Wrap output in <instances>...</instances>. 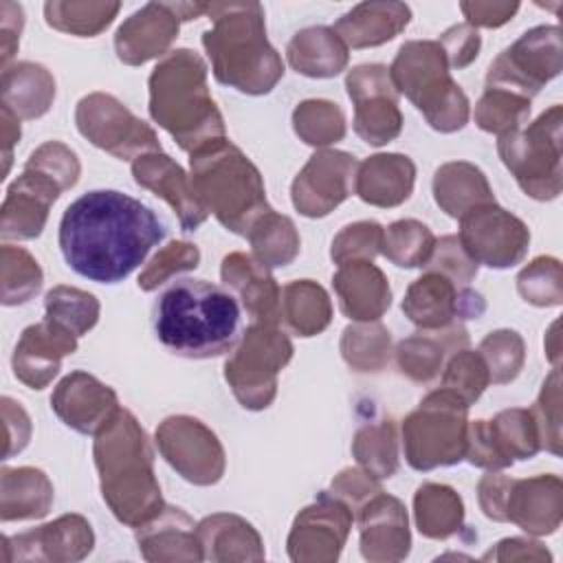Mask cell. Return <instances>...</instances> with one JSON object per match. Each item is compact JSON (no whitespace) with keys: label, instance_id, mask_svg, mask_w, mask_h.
<instances>
[{"label":"cell","instance_id":"6da1fadb","mask_svg":"<svg viewBox=\"0 0 563 563\" xmlns=\"http://www.w3.org/2000/svg\"><path fill=\"white\" fill-rule=\"evenodd\" d=\"M163 220L117 189H92L70 202L59 222L66 264L97 284L123 282L163 242Z\"/></svg>","mask_w":563,"mask_h":563},{"label":"cell","instance_id":"7a4b0ae2","mask_svg":"<svg viewBox=\"0 0 563 563\" xmlns=\"http://www.w3.org/2000/svg\"><path fill=\"white\" fill-rule=\"evenodd\" d=\"M156 339L185 358H211L240 341L242 310L238 297L207 279H176L154 303Z\"/></svg>","mask_w":563,"mask_h":563},{"label":"cell","instance_id":"3957f363","mask_svg":"<svg viewBox=\"0 0 563 563\" xmlns=\"http://www.w3.org/2000/svg\"><path fill=\"white\" fill-rule=\"evenodd\" d=\"M152 457L145 431L130 411L119 407L97 433L95 462L101 475L103 499L114 517L132 528L152 521L165 508L154 479Z\"/></svg>","mask_w":563,"mask_h":563},{"label":"cell","instance_id":"277c9868","mask_svg":"<svg viewBox=\"0 0 563 563\" xmlns=\"http://www.w3.org/2000/svg\"><path fill=\"white\" fill-rule=\"evenodd\" d=\"M213 29L202 44L220 84L246 95L268 92L284 75V62L266 40L264 11L257 2L207 4Z\"/></svg>","mask_w":563,"mask_h":563},{"label":"cell","instance_id":"5b68a950","mask_svg":"<svg viewBox=\"0 0 563 563\" xmlns=\"http://www.w3.org/2000/svg\"><path fill=\"white\" fill-rule=\"evenodd\" d=\"M150 114L191 154L224 139L222 117L207 90V66L189 48L172 51L150 75Z\"/></svg>","mask_w":563,"mask_h":563},{"label":"cell","instance_id":"8992f818","mask_svg":"<svg viewBox=\"0 0 563 563\" xmlns=\"http://www.w3.org/2000/svg\"><path fill=\"white\" fill-rule=\"evenodd\" d=\"M189 165L196 198L229 231L246 235L255 220L271 209L257 167L227 139L196 150Z\"/></svg>","mask_w":563,"mask_h":563},{"label":"cell","instance_id":"52a82bcc","mask_svg":"<svg viewBox=\"0 0 563 563\" xmlns=\"http://www.w3.org/2000/svg\"><path fill=\"white\" fill-rule=\"evenodd\" d=\"M396 92L407 95L440 132H455L468 121V101L449 75V62L440 42H407L391 68Z\"/></svg>","mask_w":563,"mask_h":563},{"label":"cell","instance_id":"ba28073f","mask_svg":"<svg viewBox=\"0 0 563 563\" xmlns=\"http://www.w3.org/2000/svg\"><path fill=\"white\" fill-rule=\"evenodd\" d=\"M468 405L453 391H431L402 422L405 457L416 471L455 464L466 453Z\"/></svg>","mask_w":563,"mask_h":563},{"label":"cell","instance_id":"9c48e42d","mask_svg":"<svg viewBox=\"0 0 563 563\" xmlns=\"http://www.w3.org/2000/svg\"><path fill=\"white\" fill-rule=\"evenodd\" d=\"M561 123L563 108L556 103L532 125L506 132L497 143L504 165L537 200H552L561 194Z\"/></svg>","mask_w":563,"mask_h":563},{"label":"cell","instance_id":"30bf717a","mask_svg":"<svg viewBox=\"0 0 563 563\" xmlns=\"http://www.w3.org/2000/svg\"><path fill=\"white\" fill-rule=\"evenodd\" d=\"M292 343L271 323H251L235 354L227 358L224 378L246 409H264L277 391V372L290 361Z\"/></svg>","mask_w":563,"mask_h":563},{"label":"cell","instance_id":"8fae6325","mask_svg":"<svg viewBox=\"0 0 563 563\" xmlns=\"http://www.w3.org/2000/svg\"><path fill=\"white\" fill-rule=\"evenodd\" d=\"M561 73L559 26H537L526 31L512 46L490 64L486 88L515 92L532 99L545 81Z\"/></svg>","mask_w":563,"mask_h":563},{"label":"cell","instance_id":"7c38bea8","mask_svg":"<svg viewBox=\"0 0 563 563\" xmlns=\"http://www.w3.org/2000/svg\"><path fill=\"white\" fill-rule=\"evenodd\" d=\"M77 128L97 147L117 158H134V154L161 152L154 130L136 119L121 101L110 95L92 92L77 106Z\"/></svg>","mask_w":563,"mask_h":563},{"label":"cell","instance_id":"4fadbf2b","mask_svg":"<svg viewBox=\"0 0 563 563\" xmlns=\"http://www.w3.org/2000/svg\"><path fill=\"white\" fill-rule=\"evenodd\" d=\"M460 242L464 251L477 264L490 268H508L523 260L530 231L528 227L506 209L495 202L477 205L468 209L462 218Z\"/></svg>","mask_w":563,"mask_h":563},{"label":"cell","instance_id":"5bb4252c","mask_svg":"<svg viewBox=\"0 0 563 563\" xmlns=\"http://www.w3.org/2000/svg\"><path fill=\"white\" fill-rule=\"evenodd\" d=\"M541 449L534 418L528 409H506L493 420H475L466 429V453L471 464L499 471L515 460H530Z\"/></svg>","mask_w":563,"mask_h":563},{"label":"cell","instance_id":"9a60e30c","mask_svg":"<svg viewBox=\"0 0 563 563\" xmlns=\"http://www.w3.org/2000/svg\"><path fill=\"white\" fill-rule=\"evenodd\" d=\"M347 95L354 101V132L369 145H383L398 136L402 114L389 68L363 64L347 75Z\"/></svg>","mask_w":563,"mask_h":563},{"label":"cell","instance_id":"2e32d148","mask_svg":"<svg viewBox=\"0 0 563 563\" xmlns=\"http://www.w3.org/2000/svg\"><path fill=\"white\" fill-rule=\"evenodd\" d=\"M163 457L191 484H216L224 473V451L218 438L196 418L174 416L156 429Z\"/></svg>","mask_w":563,"mask_h":563},{"label":"cell","instance_id":"e0dca14e","mask_svg":"<svg viewBox=\"0 0 563 563\" xmlns=\"http://www.w3.org/2000/svg\"><path fill=\"white\" fill-rule=\"evenodd\" d=\"M207 11L200 2H150L128 18L114 37L117 55L130 66H139L163 55L178 35L183 20H191Z\"/></svg>","mask_w":563,"mask_h":563},{"label":"cell","instance_id":"ac0fdd59","mask_svg":"<svg viewBox=\"0 0 563 563\" xmlns=\"http://www.w3.org/2000/svg\"><path fill=\"white\" fill-rule=\"evenodd\" d=\"M352 510L332 493L303 508L288 537L292 561H336L352 526Z\"/></svg>","mask_w":563,"mask_h":563},{"label":"cell","instance_id":"d6986e66","mask_svg":"<svg viewBox=\"0 0 563 563\" xmlns=\"http://www.w3.org/2000/svg\"><path fill=\"white\" fill-rule=\"evenodd\" d=\"M354 156L321 150L310 156L292 183V202L308 218H321L341 205L354 187Z\"/></svg>","mask_w":563,"mask_h":563},{"label":"cell","instance_id":"ffe728a7","mask_svg":"<svg viewBox=\"0 0 563 563\" xmlns=\"http://www.w3.org/2000/svg\"><path fill=\"white\" fill-rule=\"evenodd\" d=\"M77 350V334L66 325L44 317L42 323L29 325L13 354L15 376L33 389H42L59 372L66 354Z\"/></svg>","mask_w":563,"mask_h":563},{"label":"cell","instance_id":"44dd1931","mask_svg":"<svg viewBox=\"0 0 563 563\" xmlns=\"http://www.w3.org/2000/svg\"><path fill=\"white\" fill-rule=\"evenodd\" d=\"M561 512V479L556 475H539L532 479L508 477L504 521H512L530 534H550L559 528Z\"/></svg>","mask_w":563,"mask_h":563},{"label":"cell","instance_id":"7402d4cb","mask_svg":"<svg viewBox=\"0 0 563 563\" xmlns=\"http://www.w3.org/2000/svg\"><path fill=\"white\" fill-rule=\"evenodd\" d=\"M55 413L79 433H99L117 413V394L86 372L66 376L53 398Z\"/></svg>","mask_w":563,"mask_h":563},{"label":"cell","instance_id":"603a6c76","mask_svg":"<svg viewBox=\"0 0 563 563\" xmlns=\"http://www.w3.org/2000/svg\"><path fill=\"white\" fill-rule=\"evenodd\" d=\"M361 528V552L369 561H400L409 552V528L405 506L389 495H372L356 512Z\"/></svg>","mask_w":563,"mask_h":563},{"label":"cell","instance_id":"cb8c5ba5","mask_svg":"<svg viewBox=\"0 0 563 563\" xmlns=\"http://www.w3.org/2000/svg\"><path fill=\"white\" fill-rule=\"evenodd\" d=\"M59 194L62 187L53 178L24 167L22 176L9 187L2 202V238H37L44 229L48 207Z\"/></svg>","mask_w":563,"mask_h":563},{"label":"cell","instance_id":"d4e9b609","mask_svg":"<svg viewBox=\"0 0 563 563\" xmlns=\"http://www.w3.org/2000/svg\"><path fill=\"white\" fill-rule=\"evenodd\" d=\"M132 174L141 187L152 189L174 207L185 231H194L207 220L209 211L196 198L191 180H187V174L167 154L147 152L136 156Z\"/></svg>","mask_w":563,"mask_h":563},{"label":"cell","instance_id":"484cf974","mask_svg":"<svg viewBox=\"0 0 563 563\" xmlns=\"http://www.w3.org/2000/svg\"><path fill=\"white\" fill-rule=\"evenodd\" d=\"M222 282L238 299H242L253 323L277 325L282 321V290L268 273V266L260 260L244 253L227 255L222 260Z\"/></svg>","mask_w":563,"mask_h":563},{"label":"cell","instance_id":"4316f807","mask_svg":"<svg viewBox=\"0 0 563 563\" xmlns=\"http://www.w3.org/2000/svg\"><path fill=\"white\" fill-rule=\"evenodd\" d=\"M339 303L345 317L354 321H376L389 308V284L380 268L369 260H354L341 264L332 277Z\"/></svg>","mask_w":563,"mask_h":563},{"label":"cell","instance_id":"83f0119b","mask_svg":"<svg viewBox=\"0 0 563 563\" xmlns=\"http://www.w3.org/2000/svg\"><path fill=\"white\" fill-rule=\"evenodd\" d=\"M136 530L139 548L147 561H202L196 526L180 508L165 506L152 521Z\"/></svg>","mask_w":563,"mask_h":563},{"label":"cell","instance_id":"f1b7e54d","mask_svg":"<svg viewBox=\"0 0 563 563\" xmlns=\"http://www.w3.org/2000/svg\"><path fill=\"white\" fill-rule=\"evenodd\" d=\"M416 167L402 154H376L358 165L354 191L361 200L376 207H396L405 202L413 189Z\"/></svg>","mask_w":563,"mask_h":563},{"label":"cell","instance_id":"f546056e","mask_svg":"<svg viewBox=\"0 0 563 563\" xmlns=\"http://www.w3.org/2000/svg\"><path fill=\"white\" fill-rule=\"evenodd\" d=\"M411 11L400 2H365L347 11L336 24L334 33L352 48L378 46L396 37L409 22Z\"/></svg>","mask_w":563,"mask_h":563},{"label":"cell","instance_id":"4dcf8cb0","mask_svg":"<svg viewBox=\"0 0 563 563\" xmlns=\"http://www.w3.org/2000/svg\"><path fill=\"white\" fill-rule=\"evenodd\" d=\"M460 295L449 277L429 271L409 286L402 312L424 330H440L451 325L453 317H460Z\"/></svg>","mask_w":563,"mask_h":563},{"label":"cell","instance_id":"1f68e13d","mask_svg":"<svg viewBox=\"0 0 563 563\" xmlns=\"http://www.w3.org/2000/svg\"><path fill=\"white\" fill-rule=\"evenodd\" d=\"M468 343L466 330L460 325H446L438 332L427 330L424 334L409 336L400 341L396 354H398V367L402 374H407L416 383H429L433 380L444 363V356L449 350H464Z\"/></svg>","mask_w":563,"mask_h":563},{"label":"cell","instance_id":"d6a6232c","mask_svg":"<svg viewBox=\"0 0 563 563\" xmlns=\"http://www.w3.org/2000/svg\"><path fill=\"white\" fill-rule=\"evenodd\" d=\"M202 559H264L262 539L251 523L235 515H213L196 526Z\"/></svg>","mask_w":563,"mask_h":563},{"label":"cell","instance_id":"836d02e7","mask_svg":"<svg viewBox=\"0 0 563 563\" xmlns=\"http://www.w3.org/2000/svg\"><path fill=\"white\" fill-rule=\"evenodd\" d=\"M290 66L308 77L339 75L347 64V46L328 26L299 31L288 44Z\"/></svg>","mask_w":563,"mask_h":563},{"label":"cell","instance_id":"e575fe53","mask_svg":"<svg viewBox=\"0 0 563 563\" xmlns=\"http://www.w3.org/2000/svg\"><path fill=\"white\" fill-rule=\"evenodd\" d=\"M435 202L453 218H462L468 209L495 202L484 174L471 163H446L433 178Z\"/></svg>","mask_w":563,"mask_h":563},{"label":"cell","instance_id":"d590c367","mask_svg":"<svg viewBox=\"0 0 563 563\" xmlns=\"http://www.w3.org/2000/svg\"><path fill=\"white\" fill-rule=\"evenodd\" d=\"M55 97V81L37 64H18L2 73V106L13 108L15 117L35 119L48 110Z\"/></svg>","mask_w":563,"mask_h":563},{"label":"cell","instance_id":"8d00e7d4","mask_svg":"<svg viewBox=\"0 0 563 563\" xmlns=\"http://www.w3.org/2000/svg\"><path fill=\"white\" fill-rule=\"evenodd\" d=\"M15 545H46L44 559L53 561H77L84 559L95 543L90 523L79 515H66L57 521L42 526L37 530L13 537Z\"/></svg>","mask_w":563,"mask_h":563},{"label":"cell","instance_id":"74e56055","mask_svg":"<svg viewBox=\"0 0 563 563\" xmlns=\"http://www.w3.org/2000/svg\"><path fill=\"white\" fill-rule=\"evenodd\" d=\"M282 319L299 334V336H312L319 334L332 317V306L325 295V290L310 282H290L282 288Z\"/></svg>","mask_w":563,"mask_h":563},{"label":"cell","instance_id":"f35d334b","mask_svg":"<svg viewBox=\"0 0 563 563\" xmlns=\"http://www.w3.org/2000/svg\"><path fill=\"white\" fill-rule=\"evenodd\" d=\"M413 508L418 530L429 539H446L462 526V499L449 486L422 484L416 490Z\"/></svg>","mask_w":563,"mask_h":563},{"label":"cell","instance_id":"ab89813d","mask_svg":"<svg viewBox=\"0 0 563 563\" xmlns=\"http://www.w3.org/2000/svg\"><path fill=\"white\" fill-rule=\"evenodd\" d=\"M255 260L264 266H286L299 253V235L290 218L268 209L246 233Z\"/></svg>","mask_w":563,"mask_h":563},{"label":"cell","instance_id":"60d3db41","mask_svg":"<svg viewBox=\"0 0 563 563\" xmlns=\"http://www.w3.org/2000/svg\"><path fill=\"white\" fill-rule=\"evenodd\" d=\"M2 482L13 484L20 490L15 499H2V521L33 519L48 512L53 501V488L46 475L37 468H4Z\"/></svg>","mask_w":563,"mask_h":563},{"label":"cell","instance_id":"b9f144b4","mask_svg":"<svg viewBox=\"0 0 563 563\" xmlns=\"http://www.w3.org/2000/svg\"><path fill=\"white\" fill-rule=\"evenodd\" d=\"M354 455L374 479L391 477L398 468V451H396V431L394 422L380 420L376 424L363 427L354 438Z\"/></svg>","mask_w":563,"mask_h":563},{"label":"cell","instance_id":"7bdbcfd3","mask_svg":"<svg viewBox=\"0 0 563 563\" xmlns=\"http://www.w3.org/2000/svg\"><path fill=\"white\" fill-rule=\"evenodd\" d=\"M433 246L435 240L429 227L418 220H398L383 231V253L396 266H424L433 253Z\"/></svg>","mask_w":563,"mask_h":563},{"label":"cell","instance_id":"ee69618b","mask_svg":"<svg viewBox=\"0 0 563 563\" xmlns=\"http://www.w3.org/2000/svg\"><path fill=\"white\" fill-rule=\"evenodd\" d=\"M121 9L119 2H46V22L59 31H70L77 35H97L106 29L114 13Z\"/></svg>","mask_w":563,"mask_h":563},{"label":"cell","instance_id":"f6af8a7d","mask_svg":"<svg viewBox=\"0 0 563 563\" xmlns=\"http://www.w3.org/2000/svg\"><path fill=\"white\" fill-rule=\"evenodd\" d=\"M295 132L308 145H330L343 139L345 119L336 103L312 99L297 106L292 114Z\"/></svg>","mask_w":563,"mask_h":563},{"label":"cell","instance_id":"bcb514c9","mask_svg":"<svg viewBox=\"0 0 563 563\" xmlns=\"http://www.w3.org/2000/svg\"><path fill=\"white\" fill-rule=\"evenodd\" d=\"M530 114V99H523L515 92L499 90V88H486L484 97L475 106V123L484 132L506 134L512 130H519V125Z\"/></svg>","mask_w":563,"mask_h":563},{"label":"cell","instance_id":"7dc6e473","mask_svg":"<svg viewBox=\"0 0 563 563\" xmlns=\"http://www.w3.org/2000/svg\"><path fill=\"white\" fill-rule=\"evenodd\" d=\"M46 317L66 325L77 336L86 334L99 319V303L90 292L57 286L46 295Z\"/></svg>","mask_w":563,"mask_h":563},{"label":"cell","instance_id":"c3c4849f","mask_svg":"<svg viewBox=\"0 0 563 563\" xmlns=\"http://www.w3.org/2000/svg\"><path fill=\"white\" fill-rule=\"evenodd\" d=\"M343 358L356 372H378L389 356V332L380 325H350L341 341Z\"/></svg>","mask_w":563,"mask_h":563},{"label":"cell","instance_id":"681fc988","mask_svg":"<svg viewBox=\"0 0 563 563\" xmlns=\"http://www.w3.org/2000/svg\"><path fill=\"white\" fill-rule=\"evenodd\" d=\"M479 356L493 383L512 380L523 363V341L515 330H495L479 343Z\"/></svg>","mask_w":563,"mask_h":563},{"label":"cell","instance_id":"f907efd6","mask_svg":"<svg viewBox=\"0 0 563 563\" xmlns=\"http://www.w3.org/2000/svg\"><path fill=\"white\" fill-rule=\"evenodd\" d=\"M488 383L490 376L484 358L466 347L455 352L442 376V387L460 396L466 405L475 402Z\"/></svg>","mask_w":563,"mask_h":563},{"label":"cell","instance_id":"816d5d0a","mask_svg":"<svg viewBox=\"0 0 563 563\" xmlns=\"http://www.w3.org/2000/svg\"><path fill=\"white\" fill-rule=\"evenodd\" d=\"M517 288L528 303L534 306H559L563 297L561 288V264L554 257H537L528 264L519 277Z\"/></svg>","mask_w":563,"mask_h":563},{"label":"cell","instance_id":"f5cc1de1","mask_svg":"<svg viewBox=\"0 0 563 563\" xmlns=\"http://www.w3.org/2000/svg\"><path fill=\"white\" fill-rule=\"evenodd\" d=\"M383 251V227L376 222L347 224L332 242V260L341 266L354 260H369Z\"/></svg>","mask_w":563,"mask_h":563},{"label":"cell","instance_id":"db71d44e","mask_svg":"<svg viewBox=\"0 0 563 563\" xmlns=\"http://www.w3.org/2000/svg\"><path fill=\"white\" fill-rule=\"evenodd\" d=\"M198 262H200V253H198V249L194 244H189V242H172L141 273L139 288L154 290L161 284H165V279H169L172 275H176L180 271L196 268Z\"/></svg>","mask_w":563,"mask_h":563},{"label":"cell","instance_id":"11a10c76","mask_svg":"<svg viewBox=\"0 0 563 563\" xmlns=\"http://www.w3.org/2000/svg\"><path fill=\"white\" fill-rule=\"evenodd\" d=\"M559 369L554 367L548 380L543 383L541 396L537 405L530 409L537 431H539V444L541 449L552 451L554 455L561 453V413H559Z\"/></svg>","mask_w":563,"mask_h":563},{"label":"cell","instance_id":"9f6ffc18","mask_svg":"<svg viewBox=\"0 0 563 563\" xmlns=\"http://www.w3.org/2000/svg\"><path fill=\"white\" fill-rule=\"evenodd\" d=\"M24 167L46 174L62 187V191L73 187L79 176V163H77L75 152H70L66 145H62L57 141H48L42 147H37L29 156Z\"/></svg>","mask_w":563,"mask_h":563},{"label":"cell","instance_id":"6f0895ef","mask_svg":"<svg viewBox=\"0 0 563 563\" xmlns=\"http://www.w3.org/2000/svg\"><path fill=\"white\" fill-rule=\"evenodd\" d=\"M424 266L449 277L453 284H468L477 275V262L471 260L457 235H446L435 242L433 253Z\"/></svg>","mask_w":563,"mask_h":563},{"label":"cell","instance_id":"680465c9","mask_svg":"<svg viewBox=\"0 0 563 563\" xmlns=\"http://www.w3.org/2000/svg\"><path fill=\"white\" fill-rule=\"evenodd\" d=\"M20 279L22 303L29 301L42 286V271L37 262L24 249L2 246V284L11 279Z\"/></svg>","mask_w":563,"mask_h":563},{"label":"cell","instance_id":"91938a15","mask_svg":"<svg viewBox=\"0 0 563 563\" xmlns=\"http://www.w3.org/2000/svg\"><path fill=\"white\" fill-rule=\"evenodd\" d=\"M440 46L444 48L449 66L464 68L477 57L479 35L477 31H473L471 24H457L440 37Z\"/></svg>","mask_w":563,"mask_h":563},{"label":"cell","instance_id":"94428289","mask_svg":"<svg viewBox=\"0 0 563 563\" xmlns=\"http://www.w3.org/2000/svg\"><path fill=\"white\" fill-rule=\"evenodd\" d=\"M460 9L464 11L468 24L479 26H501L510 20V15L519 9L517 2H462Z\"/></svg>","mask_w":563,"mask_h":563}]
</instances>
